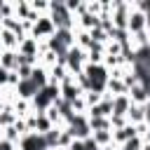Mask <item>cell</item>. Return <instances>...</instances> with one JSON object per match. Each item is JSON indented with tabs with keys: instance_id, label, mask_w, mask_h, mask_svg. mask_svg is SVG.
Instances as JSON below:
<instances>
[{
	"instance_id": "cell-1",
	"label": "cell",
	"mask_w": 150,
	"mask_h": 150,
	"mask_svg": "<svg viewBox=\"0 0 150 150\" xmlns=\"http://www.w3.org/2000/svg\"><path fill=\"white\" fill-rule=\"evenodd\" d=\"M54 33H56V28H54V23H52L49 14H40V16L30 23V30H28V35H30V38H35L38 42L49 40Z\"/></svg>"
},
{
	"instance_id": "cell-2",
	"label": "cell",
	"mask_w": 150,
	"mask_h": 150,
	"mask_svg": "<svg viewBox=\"0 0 150 150\" xmlns=\"http://www.w3.org/2000/svg\"><path fill=\"white\" fill-rule=\"evenodd\" d=\"M66 131H68L73 138H77V141L89 138V136H91V129H89V117H87V115H73V117L68 120V124H66Z\"/></svg>"
},
{
	"instance_id": "cell-3",
	"label": "cell",
	"mask_w": 150,
	"mask_h": 150,
	"mask_svg": "<svg viewBox=\"0 0 150 150\" xmlns=\"http://www.w3.org/2000/svg\"><path fill=\"white\" fill-rule=\"evenodd\" d=\"M84 66H87V52L80 49V47H70L66 52V68H68V73L70 75H82Z\"/></svg>"
},
{
	"instance_id": "cell-4",
	"label": "cell",
	"mask_w": 150,
	"mask_h": 150,
	"mask_svg": "<svg viewBox=\"0 0 150 150\" xmlns=\"http://www.w3.org/2000/svg\"><path fill=\"white\" fill-rule=\"evenodd\" d=\"M16 150H47L45 136L38 134V131H28V134H23L21 141L16 143Z\"/></svg>"
},
{
	"instance_id": "cell-5",
	"label": "cell",
	"mask_w": 150,
	"mask_h": 150,
	"mask_svg": "<svg viewBox=\"0 0 150 150\" xmlns=\"http://www.w3.org/2000/svg\"><path fill=\"white\" fill-rule=\"evenodd\" d=\"M145 30V14L141 9H136V2H134V9L129 12V19H127V33L129 35H138Z\"/></svg>"
},
{
	"instance_id": "cell-6",
	"label": "cell",
	"mask_w": 150,
	"mask_h": 150,
	"mask_svg": "<svg viewBox=\"0 0 150 150\" xmlns=\"http://www.w3.org/2000/svg\"><path fill=\"white\" fill-rule=\"evenodd\" d=\"M59 91H61V101H66V103H73L75 98L82 96V91H80V87H77V82H75L73 75H70L66 82L59 84Z\"/></svg>"
},
{
	"instance_id": "cell-7",
	"label": "cell",
	"mask_w": 150,
	"mask_h": 150,
	"mask_svg": "<svg viewBox=\"0 0 150 150\" xmlns=\"http://www.w3.org/2000/svg\"><path fill=\"white\" fill-rule=\"evenodd\" d=\"M112 115V98L103 91V98L87 110V117H110Z\"/></svg>"
},
{
	"instance_id": "cell-8",
	"label": "cell",
	"mask_w": 150,
	"mask_h": 150,
	"mask_svg": "<svg viewBox=\"0 0 150 150\" xmlns=\"http://www.w3.org/2000/svg\"><path fill=\"white\" fill-rule=\"evenodd\" d=\"M21 56H28V59H38L40 56V42L30 35H26L21 42H19V49H16Z\"/></svg>"
},
{
	"instance_id": "cell-9",
	"label": "cell",
	"mask_w": 150,
	"mask_h": 150,
	"mask_svg": "<svg viewBox=\"0 0 150 150\" xmlns=\"http://www.w3.org/2000/svg\"><path fill=\"white\" fill-rule=\"evenodd\" d=\"M38 91H40V89H38L30 80H19L16 87H14V94H16V98H21V101H33V96H35Z\"/></svg>"
},
{
	"instance_id": "cell-10",
	"label": "cell",
	"mask_w": 150,
	"mask_h": 150,
	"mask_svg": "<svg viewBox=\"0 0 150 150\" xmlns=\"http://www.w3.org/2000/svg\"><path fill=\"white\" fill-rule=\"evenodd\" d=\"M0 68L7 70V73H14V70L19 68V52L2 49V52H0Z\"/></svg>"
},
{
	"instance_id": "cell-11",
	"label": "cell",
	"mask_w": 150,
	"mask_h": 150,
	"mask_svg": "<svg viewBox=\"0 0 150 150\" xmlns=\"http://www.w3.org/2000/svg\"><path fill=\"white\" fill-rule=\"evenodd\" d=\"M127 96H129V101H131L134 105H145V103H148V96H150V91H148L143 84H134V87H129Z\"/></svg>"
},
{
	"instance_id": "cell-12",
	"label": "cell",
	"mask_w": 150,
	"mask_h": 150,
	"mask_svg": "<svg viewBox=\"0 0 150 150\" xmlns=\"http://www.w3.org/2000/svg\"><path fill=\"white\" fill-rule=\"evenodd\" d=\"M30 82L38 87V89H45L47 84H49V70L45 68V66H35L33 70H30Z\"/></svg>"
},
{
	"instance_id": "cell-13",
	"label": "cell",
	"mask_w": 150,
	"mask_h": 150,
	"mask_svg": "<svg viewBox=\"0 0 150 150\" xmlns=\"http://www.w3.org/2000/svg\"><path fill=\"white\" fill-rule=\"evenodd\" d=\"M19 42H21L19 35H14V33L7 30V28H0V49H12V52H16V49H19Z\"/></svg>"
},
{
	"instance_id": "cell-14",
	"label": "cell",
	"mask_w": 150,
	"mask_h": 150,
	"mask_svg": "<svg viewBox=\"0 0 150 150\" xmlns=\"http://www.w3.org/2000/svg\"><path fill=\"white\" fill-rule=\"evenodd\" d=\"M129 105H131V101H129V96H127V94L115 96V98H112V115H117V117H127ZM112 115H110V117H112Z\"/></svg>"
},
{
	"instance_id": "cell-15",
	"label": "cell",
	"mask_w": 150,
	"mask_h": 150,
	"mask_svg": "<svg viewBox=\"0 0 150 150\" xmlns=\"http://www.w3.org/2000/svg\"><path fill=\"white\" fill-rule=\"evenodd\" d=\"M127 122L129 124H141V122H145V105H129V110H127Z\"/></svg>"
},
{
	"instance_id": "cell-16",
	"label": "cell",
	"mask_w": 150,
	"mask_h": 150,
	"mask_svg": "<svg viewBox=\"0 0 150 150\" xmlns=\"http://www.w3.org/2000/svg\"><path fill=\"white\" fill-rule=\"evenodd\" d=\"M91 138L96 141V145H98V148H105V145H115V143H112V129L91 131Z\"/></svg>"
},
{
	"instance_id": "cell-17",
	"label": "cell",
	"mask_w": 150,
	"mask_h": 150,
	"mask_svg": "<svg viewBox=\"0 0 150 150\" xmlns=\"http://www.w3.org/2000/svg\"><path fill=\"white\" fill-rule=\"evenodd\" d=\"M89 129H91V131L110 129V117H89Z\"/></svg>"
},
{
	"instance_id": "cell-18",
	"label": "cell",
	"mask_w": 150,
	"mask_h": 150,
	"mask_svg": "<svg viewBox=\"0 0 150 150\" xmlns=\"http://www.w3.org/2000/svg\"><path fill=\"white\" fill-rule=\"evenodd\" d=\"M141 145H143V141L136 136V138H131V141H127V143L117 145V150H141Z\"/></svg>"
},
{
	"instance_id": "cell-19",
	"label": "cell",
	"mask_w": 150,
	"mask_h": 150,
	"mask_svg": "<svg viewBox=\"0 0 150 150\" xmlns=\"http://www.w3.org/2000/svg\"><path fill=\"white\" fill-rule=\"evenodd\" d=\"M101 150H117V145H105V148H101Z\"/></svg>"
},
{
	"instance_id": "cell-20",
	"label": "cell",
	"mask_w": 150,
	"mask_h": 150,
	"mask_svg": "<svg viewBox=\"0 0 150 150\" xmlns=\"http://www.w3.org/2000/svg\"><path fill=\"white\" fill-rule=\"evenodd\" d=\"M0 26H2V14H0Z\"/></svg>"
},
{
	"instance_id": "cell-21",
	"label": "cell",
	"mask_w": 150,
	"mask_h": 150,
	"mask_svg": "<svg viewBox=\"0 0 150 150\" xmlns=\"http://www.w3.org/2000/svg\"><path fill=\"white\" fill-rule=\"evenodd\" d=\"M49 150H61V148H49Z\"/></svg>"
},
{
	"instance_id": "cell-22",
	"label": "cell",
	"mask_w": 150,
	"mask_h": 150,
	"mask_svg": "<svg viewBox=\"0 0 150 150\" xmlns=\"http://www.w3.org/2000/svg\"><path fill=\"white\" fill-rule=\"evenodd\" d=\"M0 112H2V103H0Z\"/></svg>"
}]
</instances>
